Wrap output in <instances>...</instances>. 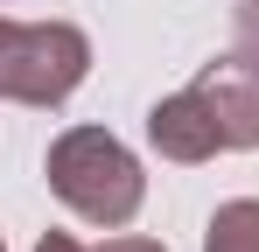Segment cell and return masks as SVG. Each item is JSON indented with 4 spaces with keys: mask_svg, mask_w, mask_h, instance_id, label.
Returning a JSON list of instances; mask_svg holds the SVG:
<instances>
[{
    "mask_svg": "<svg viewBox=\"0 0 259 252\" xmlns=\"http://www.w3.org/2000/svg\"><path fill=\"white\" fill-rule=\"evenodd\" d=\"M42 182L70 217H84L98 231L133 224L140 203H147V175L112 126H63L42 154Z\"/></svg>",
    "mask_w": 259,
    "mask_h": 252,
    "instance_id": "obj_1",
    "label": "cell"
},
{
    "mask_svg": "<svg viewBox=\"0 0 259 252\" xmlns=\"http://www.w3.org/2000/svg\"><path fill=\"white\" fill-rule=\"evenodd\" d=\"M91 77V35L77 21H7L0 14V98L56 112Z\"/></svg>",
    "mask_w": 259,
    "mask_h": 252,
    "instance_id": "obj_2",
    "label": "cell"
},
{
    "mask_svg": "<svg viewBox=\"0 0 259 252\" xmlns=\"http://www.w3.org/2000/svg\"><path fill=\"white\" fill-rule=\"evenodd\" d=\"M189 91L203 98V112L217 119L224 154H252V147H259V56H252V49H224V56H210V63L196 70Z\"/></svg>",
    "mask_w": 259,
    "mask_h": 252,
    "instance_id": "obj_3",
    "label": "cell"
},
{
    "mask_svg": "<svg viewBox=\"0 0 259 252\" xmlns=\"http://www.w3.org/2000/svg\"><path fill=\"white\" fill-rule=\"evenodd\" d=\"M147 147H154L161 161H175V168H196V161H210V154H224L217 119L203 112V98H196L189 84L147 105Z\"/></svg>",
    "mask_w": 259,
    "mask_h": 252,
    "instance_id": "obj_4",
    "label": "cell"
},
{
    "mask_svg": "<svg viewBox=\"0 0 259 252\" xmlns=\"http://www.w3.org/2000/svg\"><path fill=\"white\" fill-rule=\"evenodd\" d=\"M203 252H259V196H231L203 224Z\"/></svg>",
    "mask_w": 259,
    "mask_h": 252,
    "instance_id": "obj_5",
    "label": "cell"
},
{
    "mask_svg": "<svg viewBox=\"0 0 259 252\" xmlns=\"http://www.w3.org/2000/svg\"><path fill=\"white\" fill-rule=\"evenodd\" d=\"M238 49L259 56V0H238Z\"/></svg>",
    "mask_w": 259,
    "mask_h": 252,
    "instance_id": "obj_6",
    "label": "cell"
},
{
    "mask_svg": "<svg viewBox=\"0 0 259 252\" xmlns=\"http://www.w3.org/2000/svg\"><path fill=\"white\" fill-rule=\"evenodd\" d=\"M98 252H168V245H154V238H133V231H119V238H105Z\"/></svg>",
    "mask_w": 259,
    "mask_h": 252,
    "instance_id": "obj_7",
    "label": "cell"
},
{
    "mask_svg": "<svg viewBox=\"0 0 259 252\" xmlns=\"http://www.w3.org/2000/svg\"><path fill=\"white\" fill-rule=\"evenodd\" d=\"M35 252H91V245H77L70 231H42V238H35Z\"/></svg>",
    "mask_w": 259,
    "mask_h": 252,
    "instance_id": "obj_8",
    "label": "cell"
},
{
    "mask_svg": "<svg viewBox=\"0 0 259 252\" xmlns=\"http://www.w3.org/2000/svg\"><path fill=\"white\" fill-rule=\"evenodd\" d=\"M0 252H7V238H0Z\"/></svg>",
    "mask_w": 259,
    "mask_h": 252,
    "instance_id": "obj_9",
    "label": "cell"
}]
</instances>
